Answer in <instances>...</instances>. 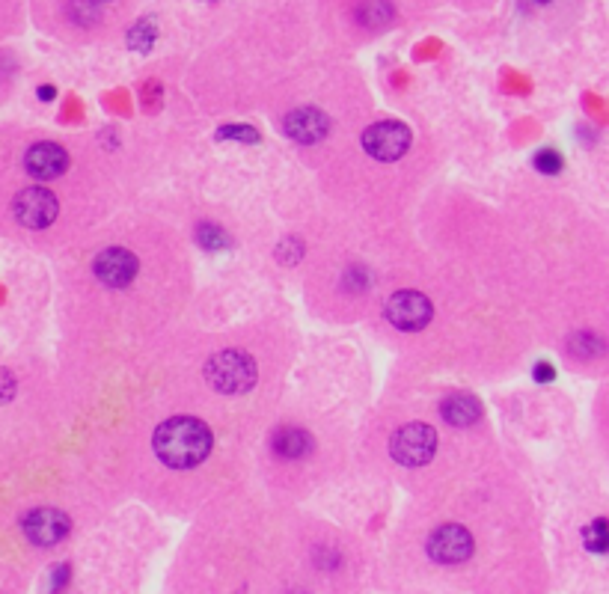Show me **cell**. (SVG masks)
<instances>
[{"label": "cell", "instance_id": "obj_1", "mask_svg": "<svg viewBox=\"0 0 609 594\" xmlns=\"http://www.w3.org/2000/svg\"><path fill=\"white\" fill-rule=\"evenodd\" d=\"M211 443V428L197 416H173L161 422L152 437L155 455L173 470H191L203 464L211 452Z\"/></svg>", "mask_w": 609, "mask_h": 594}, {"label": "cell", "instance_id": "obj_2", "mask_svg": "<svg viewBox=\"0 0 609 594\" xmlns=\"http://www.w3.org/2000/svg\"><path fill=\"white\" fill-rule=\"evenodd\" d=\"M256 378H259L256 360L247 351H238V348L220 351L205 363V381L223 396L250 393L256 387Z\"/></svg>", "mask_w": 609, "mask_h": 594}, {"label": "cell", "instance_id": "obj_3", "mask_svg": "<svg viewBox=\"0 0 609 594\" xmlns=\"http://www.w3.org/2000/svg\"><path fill=\"white\" fill-rule=\"evenodd\" d=\"M437 449V431L425 422L402 425L390 440V455L405 467H422L434 458Z\"/></svg>", "mask_w": 609, "mask_h": 594}, {"label": "cell", "instance_id": "obj_4", "mask_svg": "<svg viewBox=\"0 0 609 594\" xmlns=\"http://www.w3.org/2000/svg\"><path fill=\"white\" fill-rule=\"evenodd\" d=\"M410 128L405 122H375L372 128L363 131V149L375 158V161H399L410 149Z\"/></svg>", "mask_w": 609, "mask_h": 594}, {"label": "cell", "instance_id": "obj_5", "mask_svg": "<svg viewBox=\"0 0 609 594\" xmlns=\"http://www.w3.org/2000/svg\"><path fill=\"white\" fill-rule=\"evenodd\" d=\"M57 211H60L57 197L51 191H45V188H27L12 202L15 220L21 226H27V229H45V226H51L57 220Z\"/></svg>", "mask_w": 609, "mask_h": 594}, {"label": "cell", "instance_id": "obj_6", "mask_svg": "<svg viewBox=\"0 0 609 594\" xmlns=\"http://www.w3.org/2000/svg\"><path fill=\"white\" fill-rule=\"evenodd\" d=\"M428 556L440 565H458V562L473 556V535L458 523H446V526L431 532Z\"/></svg>", "mask_w": 609, "mask_h": 594}, {"label": "cell", "instance_id": "obj_7", "mask_svg": "<svg viewBox=\"0 0 609 594\" xmlns=\"http://www.w3.org/2000/svg\"><path fill=\"white\" fill-rule=\"evenodd\" d=\"M434 309H431V300L419 292H396V295L387 300V318L393 327L407 330V333H416L422 330L428 321H431Z\"/></svg>", "mask_w": 609, "mask_h": 594}, {"label": "cell", "instance_id": "obj_8", "mask_svg": "<svg viewBox=\"0 0 609 594\" xmlns=\"http://www.w3.org/2000/svg\"><path fill=\"white\" fill-rule=\"evenodd\" d=\"M72 529L69 514L57 511V508H36L24 517V535L30 538V544L36 547H54L60 544Z\"/></svg>", "mask_w": 609, "mask_h": 594}, {"label": "cell", "instance_id": "obj_9", "mask_svg": "<svg viewBox=\"0 0 609 594\" xmlns=\"http://www.w3.org/2000/svg\"><path fill=\"white\" fill-rule=\"evenodd\" d=\"M96 277L99 283L110 286V289H125L128 283H134L137 271H140V262L134 253L122 250V247H110V250H102L96 256Z\"/></svg>", "mask_w": 609, "mask_h": 594}, {"label": "cell", "instance_id": "obj_10", "mask_svg": "<svg viewBox=\"0 0 609 594\" xmlns=\"http://www.w3.org/2000/svg\"><path fill=\"white\" fill-rule=\"evenodd\" d=\"M24 167H27L30 176H36V179H42V182H51V179H60V176L69 170V152H66L60 143L42 140V143H36V146L27 149Z\"/></svg>", "mask_w": 609, "mask_h": 594}, {"label": "cell", "instance_id": "obj_11", "mask_svg": "<svg viewBox=\"0 0 609 594\" xmlns=\"http://www.w3.org/2000/svg\"><path fill=\"white\" fill-rule=\"evenodd\" d=\"M283 131L295 140V143H304V146H312V143H321L330 131V119L315 110V107H301V110H292L283 122Z\"/></svg>", "mask_w": 609, "mask_h": 594}, {"label": "cell", "instance_id": "obj_12", "mask_svg": "<svg viewBox=\"0 0 609 594\" xmlns=\"http://www.w3.org/2000/svg\"><path fill=\"white\" fill-rule=\"evenodd\" d=\"M440 416H443V422H449L455 428H467V425L479 422L482 404H479V398L458 393V396H449L440 404Z\"/></svg>", "mask_w": 609, "mask_h": 594}, {"label": "cell", "instance_id": "obj_13", "mask_svg": "<svg viewBox=\"0 0 609 594\" xmlns=\"http://www.w3.org/2000/svg\"><path fill=\"white\" fill-rule=\"evenodd\" d=\"M274 452L280 458H289V461L306 458L312 452V437H309V431L298 428V425H286L274 434Z\"/></svg>", "mask_w": 609, "mask_h": 594}, {"label": "cell", "instance_id": "obj_14", "mask_svg": "<svg viewBox=\"0 0 609 594\" xmlns=\"http://www.w3.org/2000/svg\"><path fill=\"white\" fill-rule=\"evenodd\" d=\"M357 15H360V21H363L366 27H384V24L393 21L396 9H393L390 0H366Z\"/></svg>", "mask_w": 609, "mask_h": 594}, {"label": "cell", "instance_id": "obj_15", "mask_svg": "<svg viewBox=\"0 0 609 594\" xmlns=\"http://www.w3.org/2000/svg\"><path fill=\"white\" fill-rule=\"evenodd\" d=\"M155 39H158V24H155L152 18H143V21H137V24L128 30V45L137 48V51H143V54L155 45Z\"/></svg>", "mask_w": 609, "mask_h": 594}, {"label": "cell", "instance_id": "obj_16", "mask_svg": "<svg viewBox=\"0 0 609 594\" xmlns=\"http://www.w3.org/2000/svg\"><path fill=\"white\" fill-rule=\"evenodd\" d=\"M217 140H232V143L253 146V143H259V131L250 128V125H223V128H217Z\"/></svg>", "mask_w": 609, "mask_h": 594}, {"label": "cell", "instance_id": "obj_17", "mask_svg": "<svg viewBox=\"0 0 609 594\" xmlns=\"http://www.w3.org/2000/svg\"><path fill=\"white\" fill-rule=\"evenodd\" d=\"M197 238H200V244H203L205 250H226L229 247V235L220 226H214V223H203L197 229Z\"/></svg>", "mask_w": 609, "mask_h": 594}, {"label": "cell", "instance_id": "obj_18", "mask_svg": "<svg viewBox=\"0 0 609 594\" xmlns=\"http://www.w3.org/2000/svg\"><path fill=\"white\" fill-rule=\"evenodd\" d=\"M609 538H607V520L604 517H598L589 529H586V547L592 550V553H604L607 550Z\"/></svg>", "mask_w": 609, "mask_h": 594}, {"label": "cell", "instance_id": "obj_19", "mask_svg": "<svg viewBox=\"0 0 609 594\" xmlns=\"http://www.w3.org/2000/svg\"><path fill=\"white\" fill-rule=\"evenodd\" d=\"M72 18L78 24H93L99 18V9H96V0H72Z\"/></svg>", "mask_w": 609, "mask_h": 594}, {"label": "cell", "instance_id": "obj_20", "mask_svg": "<svg viewBox=\"0 0 609 594\" xmlns=\"http://www.w3.org/2000/svg\"><path fill=\"white\" fill-rule=\"evenodd\" d=\"M277 256H280L286 265H295V262H301V256H304V244H301L298 238H286V241L277 247Z\"/></svg>", "mask_w": 609, "mask_h": 594}, {"label": "cell", "instance_id": "obj_21", "mask_svg": "<svg viewBox=\"0 0 609 594\" xmlns=\"http://www.w3.org/2000/svg\"><path fill=\"white\" fill-rule=\"evenodd\" d=\"M535 167H538L541 173H559V170H562V155L553 152V149H544V152L535 155Z\"/></svg>", "mask_w": 609, "mask_h": 594}, {"label": "cell", "instance_id": "obj_22", "mask_svg": "<svg viewBox=\"0 0 609 594\" xmlns=\"http://www.w3.org/2000/svg\"><path fill=\"white\" fill-rule=\"evenodd\" d=\"M12 396H15V378L12 372L0 369V404H6Z\"/></svg>", "mask_w": 609, "mask_h": 594}, {"label": "cell", "instance_id": "obj_23", "mask_svg": "<svg viewBox=\"0 0 609 594\" xmlns=\"http://www.w3.org/2000/svg\"><path fill=\"white\" fill-rule=\"evenodd\" d=\"M66 583H69V568H66V565L54 568V583H51V592L57 594L60 592V586H66Z\"/></svg>", "mask_w": 609, "mask_h": 594}, {"label": "cell", "instance_id": "obj_24", "mask_svg": "<svg viewBox=\"0 0 609 594\" xmlns=\"http://www.w3.org/2000/svg\"><path fill=\"white\" fill-rule=\"evenodd\" d=\"M535 378H544V381H550V378H553V369H550V366H538V369H535Z\"/></svg>", "mask_w": 609, "mask_h": 594}, {"label": "cell", "instance_id": "obj_25", "mask_svg": "<svg viewBox=\"0 0 609 594\" xmlns=\"http://www.w3.org/2000/svg\"><path fill=\"white\" fill-rule=\"evenodd\" d=\"M39 93H42V99H45V101L54 99V90H51V87H42V90H39Z\"/></svg>", "mask_w": 609, "mask_h": 594}, {"label": "cell", "instance_id": "obj_26", "mask_svg": "<svg viewBox=\"0 0 609 594\" xmlns=\"http://www.w3.org/2000/svg\"><path fill=\"white\" fill-rule=\"evenodd\" d=\"M538 3H550V0H538Z\"/></svg>", "mask_w": 609, "mask_h": 594}]
</instances>
